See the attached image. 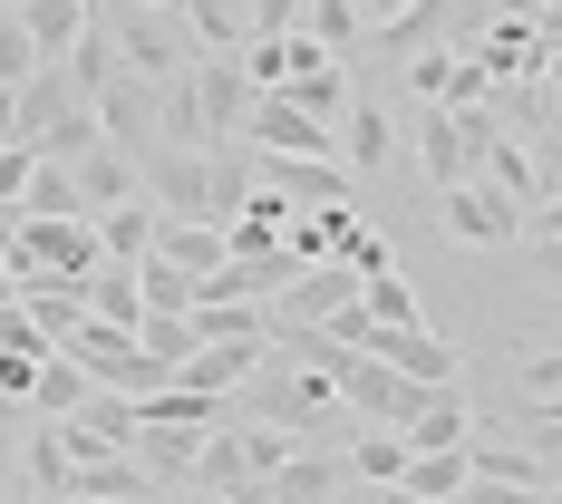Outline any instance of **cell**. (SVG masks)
I'll return each instance as SVG.
<instances>
[{
    "label": "cell",
    "mask_w": 562,
    "mask_h": 504,
    "mask_svg": "<svg viewBox=\"0 0 562 504\" xmlns=\"http://www.w3.org/2000/svg\"><path fill=\"white\" fill-rule=\"evenodd\" d=\"M233 397H243L252 427H281V437H349V407L330 397V379L301 369V359H281V349H262V369H252Z\"/></svg>",
    "instance_id": "obj_1"
},
{
    "label": "cell",
    "mask_w": 562,
    "mask_h": 504,
    "mask_svg": "<svg viewBox=\"0 0 562 504\" xmlns=\"http://www.w3.org/2000/svg\"><path fill=\"white\" fill-rule=\"evenodd\" d=\"M0 253H10V272H49V281H88L108 262L88 214H20V224L0 233Z\"/></svg>",
    "instance_id": "obj_2"
},
{
    "label": "cell",
    "mask_w": 562,
    "mask_h": 504,
    "mask_svg": "<svg viewBox=\"0 0 562 504\" xmlns=\"http://www.w3.org/2000/svg\"><path fill=\"white\" fill-rule=\"evenodd\" d=\"M116 68H136V78H175L184 58H194V30L175 20V0H136V10H116Z\"/></svg>",
    "instance_id": "obj_3"
},
{
    "label": "cell",
    "mask_w": 562,
    "mask_h": 504,
    "mask_svg": "<svg viewBox=\"0 0 562 504\" xmlns=\"http://www.w3.org/2000/svg\"><path fill=\"white\" fill-rule=\"evenodd\" d=\"M437 224H447L456 253H505V243H524V204H505L495 184H437Z\"/></svg>",
    "instance_id": "obj_4"
},
{
    "label": "cell",
    "mask_w": 562,
    "mask_h": 504,
    "mask_svg": "<svg viewBox=\"0 0 562 504\" xmlns=\"http://www.w3.org/2000/svg\"><path fill=\"white\" fill-rule=\"evenodd\" d=\"M475 184H495V194L524 204V214H543V204H553V175H543V156L505 126V108H495V126L475 136Z\"/></svg>",
    "instance_id": "obj_5"
},
{
    "label": "cell",
    "mask_w": 562,
    "mask_h": 504,
    "mask_svg": "<svg viewBox=\"0 0 562 504\" xmlns=\"http://www.w3.org/2000/svg\"><path fill=\"white\" fill-rule=\"evenodd\" d=\"M184 88H194V108H204V146H214V136H243L252 78H243V58H233V49H194V58H184Z\"/></svg>",
    "instance_id": "obj_6"
},
{
    "label": "cell",
    "mask_w": 562,
    "mask_h": 504,
    "mask_svg": "<svg viewBox=\"0 0 562 504\" xmlns=\"http://www.w3.org/2000/svg\"><path fill=\"white\" fill-rule=\"evenodd\" d=\"M252 184L281 194L291 214H311V204H349V166H339V156H262V146H252Z\"/></svg>",
    "instance_id": "obj_7"
},
{
    "label": "cell",
    "mask_w": 562,
    "mask_h": 504,
    "mask_svg": "<svg viewBox=\"0 0 562 504\" xmlns=\"http://www.w3.org/2000/svg\"><path fill=\"white\" fill-rule=\"evenodd\" d=\"M88 108H98V136H108L116 156H146V146H156V78L108 68V88H98Z\"/></svg>",
    "instance_id": "obj_8"
},
{
    "label": "cell",
    "mask_w": 562,
    "mask_h": 504,
    "mask_svg": "<svg viewBox=\"0 0 562 504\" xmlns=\"http://www.w3.org/2000/svg\"><path fill=\"white\" fill-rule=\"evenodd\" d=\"M136 194H146L156 214H194V224H204V146H166V136H156V146L136 156Z\"/></svg>",
    "instance_id": "obj_9"
},
{
    "label": "cell",
    "mask_w": 562,
    "mask_h": 504,
    "mask_svg": "<svg viewBox=\"0 0 562 504\" xmlns=\"http://www.w3.org/2000/svg\"><path fill=\"white\" fill-rule=\"evenodd\" d=\"M243 146H262V156H339L330 126H321L311 108H291L281 88H262V98H252V116H243Z\"/></svg>",
    "instance_id": "obj_10"
},
{
    "label": "cell",
    "mask_w": 562,
    "mask_h": 504,
    "mask_svg": "<svg viewBox=\"0 0 562 504\" xmlns=\"http://www.w3.org/2000/svg\"><path fill=\"white\" fill-rule=\"evenodd\" d=\"M330 146L349 175H389L397 166V116L379 108V98H349V108L330 116Z\"/></svg>",
    "instance_id": "obj_11"
},
{
    "label": "cell",
    "mask_w": 562,
    "mask_h": 504,
    "mask_svg": "<svg viewBox=\"0 0 562 504\" xmlns=\"http://www.w3.org/2000/svg\"><path fill=\"white\" fill-rule=\"evenodd\" d=\"M262 485H272V504H339L349 475H339V447H330V437H291V456H281Z\"/></svg>",
    "instance_id": "obj_12"
},
{
    "label": "cell",
    "mask_w": 562,
    "mask_h": 504,
    "mask_svg": "<svg viewBox=\"0 0 562 504\" xmlns=\"http://www.w3.org/2000/svg\"><path fill=\"white\" fill-rule=\"evenodd\" d=\"M369 359H389L397 379H456V369H465L456 339H437L427 321H379V331H369Z\"/></svg>",
    "instance_id": "obj_13"
},
{
    "label": "cell",
    "mask_w": 562,
    "mask_h": 504,
    "mask_svg": "<svg viewBox=\"0 0 562 504\" xmlns=\"http://www.w3.org/2000/svg\"><path fill=\"white\" fill-rule=\"evenodd\" d=\"M262 349L272 339H194L184 359H175V389H204V397H233L252 369H262Z\"/></svg>",
    "instance_id": "obj_14"
},
{
    "label": "cell",
    "mask_w": 562,
    "mask_h": 504,
    "mask_svg": "<svg viewBox=\"0 0 562 504\" xmlns=\"http://www.w3.org/2000/svg\"><path fill=\"white\" fill-rule=\"evenodd\" d=\"M456 456H465V475H475V485H553V456H543V447H505L485 417L465 427V447H456Z\"/></svg>",
    "instance_id": "obj_15"
},
{
    "label": "cell",
    "mask_w": 562,
    "mask_h": 504,
    "mask_svg": "<svg viewBox=\"0 0 562 504\" xmlns=\"http://www.w3.org/2000/svg\"><path fill=\"white\" fill-rule=\"evenodd\" d=\"M252 204V146L243 136H214L204 146V224H233Z\"/></svg>",
    "instance_id": "obj_16"
},
{
    "label": "cell",
    "mask_w": 562,
    "mask_h": 504,
    "mask_svg": "<svg viewBox=\"0 0 562 504\" xmlns=\"http://www.w3.org/2000/svg\"><path fill=\"white\" fill-rule=\"evenodd\" d=\"M68 175H78V204H88V214H108V204H136V156H116L108 136H98L88 156H68Z\"/></svg>",
    "instance_id": "obj_17"
},
{
    "label": "cell",
    "mask_w": 562,
    "mask_h": 504,
    "mask_svg": "<svg viewBox=\"0 0 562 504\" xmlns=\"http://www.w3.org/2000/svg\"><path fill=\"white\" fill-rule=\"evenodd\" d=\"M281 98H291V108H311L321 126H330V116L359 98V88H349V58H330V49H321V58H301V68L281 78Z\"/></svg>",
    "instance_id": "obj_18"
},
{
    "label": "cell",
    "mask_w": 562,
    "mask_h": 504,
    "mask_svg": "<svg viewBox=\"0 0 562 504\" xmlns=\"http://www.w3.org/2000/svg\"><path fill=\"white\" fill-rule=\"evenodd\" d=\"M10 20H20V40H30V58H68V40H78V30H88L98 10H88V0H20Z\"/></svg>",
    "instance_id": "obj_19"
},
{
    "label": "cell",
    "mask_w": 562,
    "mask_h": 504,
    "mask_svg": "<svg viewBox=\"0 0 562 504\" xmlns=\"http://www.w3.org/2000/svg\"><path fill=\"white\" fill-rule=\"evenodd\" d=\"M156 253H166L175 272H214V262H224V224H194V214H156Z\"/></svg>",
    "instance_id": "obj_20"
},
{
    "label": "cell",
    "mask_w": 562,
    "mask_h": 504,
    "mask_svg": "<svg viewBox=\"0 0 562 504\" xmlns=\"http://www.w3.org/2000/svg\"><path fill=\"white\" fill-rule=\"evenodd\" d=\"M98 224V253L108 262H136V253H156V204L136 194V204H108V214H88Z\"/></svg>",
    "instance_id": "obj_21"
},
{
    "label": "cell",
    "mask_w": 562,
    "mask_h": 504,
    "mask_svg": "<svg viewBox=\"0 0 562 504\" xmlns=\"http://www.w3.org/2000/svg\"><path fill=\"white\" fill-rule=\"evenodd\" d=\"M243 475H252V456H243V427H204V437H194V485H204V495H233Z\"/></svg>",
    "instance_id": "obj_22"
},
{
    "label": "cell",
    "mask_w": 562,
    "mask_h": 504,
    "mask_svg": "<svg viewBox=\"0 0 562 504\" xmlns=\"http://www.w3.org/2000/svg\"><path fill=\"white\" fill-rule=\"evenodd\" d=\"M108 68H116V40H108V20H88V30L68 40V58H58V78H68L78 98H98V88H108Z\"/></svg>",
    "instance_id": "obj_23"
},
{
    "label": "cell",
    "mask_w": 562,
    "mask_h": 504,
    "mask_svg": "<svg viewBox=\"0 0 562 504\" xmlns=\"http://www.w3.org/2000/svg\"><path fill=\"white\" fill-rule=\"evenodd\" d=\"M184 321H194V339H272V311L262 301H194Z\"/></svg>",
    "instance_id": "obj_24"
},
{
    "label": "cell",
    "mask_w": 562,
    "mask_h": 504,
    "mask_svg": "<svg viewBox=\"0 0 562 504\" xmlns=\"http://www.w3.org/2000/svg\"><path fill=\"white\" fill-rule=\"evenodd\" d=\"M301 30H311V40H321V49H359V40H369V20H359V0H301Z\"/></svg>",
    "instance_id": "obj_25"
},
{
    "label": "cell",
    "mask_w": 562,
    "mask_h": 504,
    "mask_svg": "<svg viewBox=\"0 0 562 504\" xmlns=\"http://www.w3.org/2000/svg\"><path fill=\"white\" fill-rule=\"evenodd\" d=\"M175 20L194 30V49H233L243 40V0H175Z\"/></svg>",
    "instance_id": "obj_26"
},
{
    "label": "cell",
    "mask_w": 562,
    "mask_h": 504,
    "mask_svg": "<svg viewBox=\"0 0 562 504\" xmlns=\"http://www.w3.org/2000/svg\"><path fill=\"white\" fill-rule=\"evenodd\" d=\"M447 78H456V40L407 49V98H417V108H447Z\"/></svg>",
    "instance_id": "obj_27"
},
{
    "label": "cell",
    "mask_w": 562,
    "mask_h": 504,
    "mask_svg": "<svg viewBox=\"0 0 562 504\" xmlns=\"http://www.w3.org/2000/svg\"><path fill=\"white\" fill-rule=\"evenodd\" d=\"M20 214H88V204H78V175L40 156V166H30V184H20Z\"/></svg>",
    "instance_id": "obj_28"
},
{
    "label": "cell",
    "mask_w": 562,
    "mask_h": 504,
    "mask_svg": "<svg viewBox=\"0 0 562 504\" xmlns=\"http://www.w3.org/2000/svg\"><path fill=\"white\" fill-rule=\"evenodd\" d=\"M339 262H349L359 281H369V272H397V262H389V233H369V224H349V233H339Z\"/></svg>",
    "instance_id": "obj_29"
},
{
    "label": "cell",
    "mask_w": 562,
    "mask_h": 504,
    "mask_svg": "<svg viewBox=\"0 0 562 504\" xmlns=\"http://www.w3.org/2000/svg\"><path fill=\"white\" fill-rule=\"evenodd\" d=\"M524 407H562V359H553V349L524 359Z\"/></svg>",
    "instance_id": "obj_30"
},
{
    "label": "cell",
    "mask_w": 562,
    "mask_h": 504,
    "mask_svg": "<svg viewBox=\"0 0 562 504\" xmlns=\"http://www.w3.org/2000/svg\"><path fill=\"white\" fill-rule=\"evenodd\" d=\"M272 30H301V0H243V40H272Z\"/></svg>",
    "instance_id": "obj_31"
},
{
    "label": "cell",
    "mask_w": 562,
    "mask_h": 504,
    "mask_svg": "<svg viewBox=\"0 0 562 504\" xmlns=\"http://www.w3.org/2000/svg\"><path fill=\"white\" fill-rule=\"evenodd\" d=\"M30 68H40V58H30V40H20V20L0 10V88H20Z\"/></svg>",
    "instance_id": "obj_32"
},
{
    "label": "cell",
    "mask_w": 562,
    "mask_h": 504,
    "mask_svg": "<svg viewBox=\"0 0 562 504\" xmlns=\"http://www.w3.org/2000/svg\"><path fill=\"white\" fill-rule=\"evenodd\" d=\"M456 504H553V485H475V475H465Z\"/></svg>",
    "instance_id": "obj_33"
},
{
    "label": "cell",
    "mask_w": 562,
    "mask_h": 504,
    "mask_svg": "<svg viewBox=\"0 0 562 504\" xmlns=\"http://www.w3.org/2000/svg\"><path fill=\"white\" fill-rule=\"evenodd\" d=\"M20 437H30V427H20V417H0V485H20Z\"/></svg>",
    "instance_id": "obj_34"
},
{
    "label": "cell",
    "mask_w": 562,
    "mask_h": 504,
    "mask_svg": "<svg viewBox=\"0 0 562 504\" xmlns=\"http://www.w3.org/2000/svg\"><path fill=\"white\" fill-rule=\"evenodd\" d=\"M136 504H214V495H204V485H146Z\"/></svg>",
    "instance_id": "obj_35"
},
{
    "label": "cell",
    "mask_w": 562,
    "mask_h": 504,
    "mask_svg": "<svg viewBox=\"0 0 562 504\" xmlns=\"http://www.w3.org/2000/svg\"><path fill=\"white\" fill-rule=\"evenodd\" d=\"M397 10H407V0H359V20H369V30H379V20H397Z\"/></svg>",
    "instance_id": "obj_36"
},
{
    "label": "cell",
    "mask_w": 562,
    "mask_h": 504,
    "mask_svg": "<svg viewBox=\"0 0 562 504\" xmlns=\"http://www.w3.org/2000/svg\"><path fill=\"white\" fill-rule=\"evenodd\" d=\"M10 224H20V204H10V194H0V233H10Z\"/></svg>",
    "instance_id": "obj_37"
},
{
    "label": "cell",
    "mask_w": 562,
    "mask_h": 504,
    "mask_svg": "<svg viewBox=\"0 0 562 504\" xmlns=\"http://www.w3.org/2000/svg\"><path fill=\"white\" fill-rule=\"evenodd\" d=\"M0 504H20V485H0Z\"/></svg>",
    "instance_id": "obj_38"
},
{
    "label": "cell",
    "mask_w": 562,
    "mask_h": 504,
    "mask_svg": "<svg viewBox=\"0 0 562 504\" xmlns=\"http://www.w3.org/2000/svg\"><path fill=\"white\" fill-rule=\"evenodd\" d=\"M88 10H98V20H108V0H88Z\"/></svg>",
    "instance_id": "obj_39"
},
{
    "label": "cell",
    "mask_w": 562,
    "mask_h": 504,
    "mask_svg": "<svg viewBox=\"0 0 562 504\" xmlns=\"http://www.w3.org/2000/svg\"><path fill=\"white\" fill-rule=\"evenodd\" d=\"M397 504H427V495H397Z\"/></svg>",
    "instance_id": "obj_40"
},
{
    "label": "cell",
    "mask_w": 562,
    "mask_h": 504,
    "mask_svg": "<svg viewBox=\"0 0 562 504\" xmlns=\"http://www.w3.org/2000/svg\"><path fill=\"white\" fill-rule=\"evenodd\" d=\"M0 10H20V0H0Z\"/></svg>",
    "instance_id": "obj_41"
}]
</instances>
